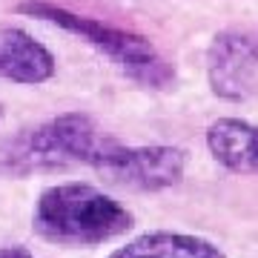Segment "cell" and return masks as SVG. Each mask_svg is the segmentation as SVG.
<instances>
[{
  "label": "cell",
  "mask_w": 258,
  "mask_h": 258,
  "mask_svg": "<svg viewBox=\"0 0 258 258\" xmlns=\"http://www.w3.org/2000/svg\"><path fill=\"white\" fill-rule=\"evenodd\" d=\"M118 138L86 112H63L0 141V175L29 178L89 166L101 172Z\"/></svg>",
  "instance_id": "6da1fadb"
},
{
  "label": "cell",
  "mask_w": 258,
  "mask_h": 258,
  "mask_svg": "<svg viewBox=\"0 0 258 258\" xmlns=\"http://www.w3.org/2000/svg\"><path fill=\"white\" fill-rule=\"evenodd\" d=\"M132 212L103 189L83 181L46 186L37 195L32 227L57 247H98L132 230Z\"/></svg>",
  "instance_id": "7a4b0ae2"
},
{
  "label": "cell",
  "mask_w": 258,
  "mask_h": 258,
  "mask_svg": "<svg viewBox=\"0 0 258 258\" xmlns=\"http://www.w3.org/2000/svg\"><path fill=\"white\" fill-rule=\"evenodd\" d=\"M18 12L81 37L83 43H89L101 55L109 57L112 66H118L126 78H132L135 83L147 86V89L166 92L178 81L175 66L158 52V46L149 37L138 35V32L109 26L103 20H95L89 15H78V12L57 6V3H49V0H23V3H18Z\"/></svg>",
  "instance_id": "3957f363"
},
{
  "label": "cell",
  "mask_w": 258,
  "mask_h": 258,
  "mask_svg": "<svg viewBox=\"0 0 258 258\" xmlns=\"http://www.w3.org/2000/svg\"><path fill=\"white\" fill-rule=\"evenodd\" d=\"M186 169V155L178 147L164 144H123L101 172L103 181L135 192H161L178 186Z\"/></svg>",
  "instance_id": "277c9868"
},
{
  "label": "cell",
  "mask_w": 258,
  "mask_h": 258,
  "mask_svg": "<svg viewBox=\"0 0 258 258\" xmlns=\"http://www.w3.org/2000/svg\"><path fill=\"white\" fill-rule=\"evenodd\" d=\"M258 72V40L247 32H218L207 49V81L215 98L238 103L249 98Z\"/></svg>",
  "instance_id": "5b68a950"
},
{
  "label": "cell",
  "mask_w": 258,
  "mask_h": 258,
  "mask_svg": "<svg viewBox=\"0 0 258 258\" xmlns=\"http://www.w3.org/2000/svg\"><path fill=\"white\" fill-rule=\"evenodd\" d=\"M55 72V55L40 40L18 26H0V81L37 86L52 81Z\"/></svg>",
  "instance_id": "8992f818"
},
{
  "label": "cell",
  "mask_w": 258,
  "mask_h": 258,
  "mask_svg": "<svg viewBox=\"0 0 258 258\" xmlns=\"http://www.w3.org/2000/svg\"><path fill=\"white\" fill-rule=\"evenodd\" d=\"M210 155L230 172L258 175V126L241 118H218L207 129Z\"/></svg>",
  "instance_id": "52a82bcc"
},
{
  "label": "cell",
  "mask_w": 258,
  "mask_h": 258,
  "mask_svg": "<svg viewBox=\"0 0 258 258\" xmlns=\"http://www.w3.org/2000/svg\"><path fill=\"white\" fill-rule=\"evenodd\" d=\"M109 258H227L224 249L189 232H144L109 252Z\"/></svg>",
  "instance_id": "ba28073f"
},
{
  "label": "cell",
  "mask_w": 258,
  "mask_h": 258,
  "mask_svg": "<svg viewBox=\"0 0 258 258\" xmlns=\"http://www.w3.org/2000/svg\"><path fill=\"white\" fill-rule=\"evenodd\" d=\"M0 258H35L26 247L20 244H12V247H0Z\"/></svg>",
  "instance_id": "9c48e42d"
},
{
  "label": "cell",
  "mask_w": 258,
  "mask_h": 258,
  "mask_svg": "<svg viewBox=\"0 0 258 258\" xmlns=\"http://www.w3.org/2000/svg\"><path fill=\"white\" fill-rule=\"evenodd\" d=\"M0 120H3V103H0Z\"/></svg>",
  "instance_id": "30bf717a"
}]
</instances>
